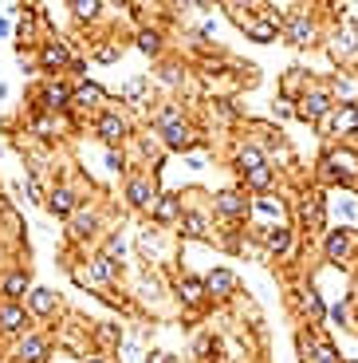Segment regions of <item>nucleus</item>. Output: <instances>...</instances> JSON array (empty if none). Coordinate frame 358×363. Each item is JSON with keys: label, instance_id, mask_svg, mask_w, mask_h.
Segmentation results:
<instances>
[{"label": "nucleus", "instance_id": "nucleus-1", "mask_svg": "<svg viewBox=\"0 0 358 363\" xmlns=\"http://www.w3.org/2000/svg\"><path fill=\"white\" fill-rule=\"evenodd\" d=\"M296 115H299V119H307V123L327 119V115H331V95L327 91H303L296 99Z\"/></svg>", "mask_w": 358, "mask_h": 363}, {"label": "nucleus", "instance_id": "nucleus-2", "mask_svg": "<svg viewBox=\"0 0 358 363\" xmlns=\"http://www.w3.org/2000/svg\"><path fill=\"white\" fill-rule=\"evenodd\" d=\"M283 36L292 40L296 47H307V44H315V36H319V28H315V20L311 16H303V12H292L287 16V24H283Z\"/></svg>", "mask_w": 358, "mask_h": 363}, {"label": "nucleus", "instance_id": "nucleus-3", "mask_svg": "<svg viewBox=\"0 0 358 363\" xmlns=\"http://www.w3.org/2000/svg\"><path fill=\"white\" fill-rule=\"evenodd\" d=\"M94 130H99V139L107 142V146H114V142L126 139L130 123H126L123 115H114V110H103V115H99V123H94Z\"/></svg>", "mask_w": 358, "mask_h": 363}, {"label": "nucleus", "instance_id": "nucleus-4", "mask_svg": "<svg viewBox=\"0 0 358 363\" xmlns=\"http://www.w3.org/2000/svg\"><path fill=\"white\" fill-rule=\"evenodd\" d=\"M157 134H162V142H166L170 150H189V146H193V126H189L186 119L157 126Z\"/></svg>", "mask_w": 358, "mask_h": 363}, {"label": "nucleus", "instance_id": "nucleus-5", "mask_svg": "<svg viewBox=\"0 0 358 363\" xmlns=\"http://www.w3.org/2000/svg\"><path fill=\"white\" fill-rule=\"evenodd\" d=\"M126 198H130L134 209H150V205H157V189L150 178H130L126 182Z\"/></svg>", "mask_w": 358, "mask_h": 363}, {"label": "nucleus", "instance_id": "nucleus-6", "mask_svg": "<svg viewBox=\"0 0 358 363\" xmlns=\"http://www.w3.org/2000/svg\"><path fill=\"white\" fill-rule=\"evenodd\" d=\"M67 63H71V47L63 44V40H47V44L40 47V67H44V71H60Z\"/></svg>", "mask_w": 358, "mask_h": 363}, {"label": "nucleus", "instance_id": "nucleus-7", "mask_svg": "<svg viewBox=\"0 0 358 363\" xmlns=\"http://www.w3.org/2000/svg\"><path fill=\"white\" fill-rule=\"evenodd\" d=\"M205 292H209V296H217V300L233 296V292H236V272H233V268H213V272L205 277Z\"/></svg>", "mask_w": 358, "mask_h": 363}, {"label": "nucleus", "instance_id": "nucleus-8", "mask_svg": "<svg viewBox=\"0 0 358 363\" xmlns=\"http://www.w3.org/2000/svg\"><path fill=\"white\" fill-rule=\"evenodd\" d=\"M331 51H335V60H343V56L358 51V24H355V20H343V24H339V32H335V44H331Z\"/></svg>", "mask_w": 358, "mask_h": 363}, {"label": "nucleus", "instance_id": "nucleus-9", "mask_svg": "<svg viewBox=\"0 0 358 363\" xmlns=\"http://www.w3.org/2000/svg\"><path fill=\"white\" fill-rule=\"evenodd\" d=\"M217 213H225V218H248V198L244 194H236V189H225V194H217Z\"/></svg>", "mask_w": 358, "mask_h": 363}, {"label": "nucleus", "instance_id": "nucleus-10", "mask_svg": "<svg viewBox=\"0 0 358 363\" xmlns=\"http://www.w3.org/2000/svg\"><path fill=\"white\" fill-rule=\"evenodd\" d=\"M299 347H303V360H311V363H339V355H335V347H331L327 340H311V336H303Z\"/></svg>", "mask_w": 358, "mask_h": 363}, {"label": "nucleus", "instance_id": "nucleus-11", "mask_svg": "<svg viewBox=\"0 0 358 363\" xmlns=\"http://www.w3.org/2000/svg\"><path fill=\"white\" fill-rule=\"evenodd\" d=\"M75 205H79V198L67 186H55L51 194H47V209H51L55 218H71V213H75Z\"/></svg>", "mask_w": 358, "mask_h": 363}, {"label": "nucleus", "instance_id": "nucleus-12", "mask_svg": "<svg viewBox=\"0 0 358 363\" xmlns=\"http://www.w3.org/2000/svg\"><path fill=\"white\" fill-rule=\"evenodd\" d=\"M240 28L248 32V40H256V44H272V40L280 36V28H276L268 16H248V24H240Z\"/></svg>", "mask_w": 358, "mask_h": 363}, {"label": "nucleus", "instance_id": "nucleus-13", "mask_svg": "<svg viewBox=\"0 0 358 363\" xmlns=\"http://www.w3.org/2000/svg\"><path fill=\"white\" fill-rule=\"evenodd\" d=\"M355 130H358V107L355 103H343L331 115V134H355Z\"/></svg>", "mask_w": 358, "mask_h": 363}, {"label": "nucleus", "instance_id": "nucleus-14", "mask_svg": "<svg viewBox=\"0 0 358 363\" xmlns=\"http://www.w3.org/2000/svg\"><path fill=\"white\" fill-rule=\"evenodd\" d=\"M323 253H327V261H346V253H350V229H331L327 241H323Z\"/></svg>", "mask_w": 358, "mask_h": 363}, {"label": "nucleus", "instance_id": "nucleus-15", "mask_svg": "<svg viewBox=\"0 0 358 363\" xmlns=\"http://www.w3.org/2000/svg\"><path fill=\"white\" fill-rule=\"evenodd\" d=\"M123 99L130 103V107H146L150 103V79L146 75H134L123 83Z\"/></svg>", "mask_w": 358, "mask_h": 363}, {"label": "nucleus", "instance_id": "nucleus-16", "mask_svg": "<svg viewBox=\"0 0 358 363\" xmlns=\"http://www.w3.org/2000/svg\"><path fill=\"white\" fill-rule=\"evenodd\" d=\"M16 355H20L24 363H44L47 360V340L44 336H24L20 347H16Z\"/></svg>", "mask_w": 358, "mask_h": 363}, {"label": "nucleus", "instance_id": "nucleus-17", "mask_svg": "<svg viewBox=\"0 0 358 363\" xmlns=\"http://www.w3.org/2000/svg\"><path fill=\"white\" fill-rule=\"evenodd\" d=\"M299 213L307 221V229H323V225H327V213H323V198H319V194L303 198V202H299Z\"/></svg>", "mask_w": 358, "mask_h": 363}, {"label": "nucleus", "instance_id": "nucleus-18", "mask_svg": "<svg viewBox=\"0 0 358 363\" xmlns=\"http://www.w3.org/2000/svg\"><path fill=\"white\" fill-rule=\"evenodd\" d=\"M154 218L162 221V225L177 221V218H181V198H177V194H162V198H157V205H154Z\"/></svg>", "mask_w": 358, "mask_h": 363}, {"label": "nucleus", "instance_id": "nucleus-19", "mask_svg": "<svg viewBox=\"0 0 358 363\" xmlns=\"http://www.w3.org/2000/svg\"><path fill=\"white\" fill-rule=\"evenodd\" d=\"M264 241H268V253H276V257H280V253L292 249V229H287V225H268Z\"/></svg>", "mask_w": 358, "mask_h": 363}, {"label": "nucleus", "instance_id": "nucleus-20", "mask_svg": "<svg viewBox=\"0 0 358 363\" xmlns=\"http://www.w3.org/2000/svg\"><path fill=\"white\" fill-rule=\"evenodd\" d=\"M24 324H28V316H24V308H20L16 300L0 304V328H4V331H20Z\"/></svg>", "mask_w": 358, "mask_h": 363}, {"label": "nucleus", "instance_id": "nucleus-21", "mask_svg": "<svg viewBox=\"0 0 358 363\" xmlns=\"http://www.w3.org/2000/svg\"><path fill=\"white\" fill-rule=\"evenodd\" d=\"M107 95H103V87H94V83H79L75 91H71V107H99Z\"/></svg>", "mask_w": 358, "mask_h": 363}, {"label": "nucleus", "instance_id": "nucleus-22", "mask_svg": "<svg viewBox=\"0 0 358 363\" xmlns=\"http://www.w3.org/2000/svg\"><path fill=\"white\" fill-rule=\"evenodd\" d=\"M0 292L8 300H20V296H28L31 292V284H28V272H8L4 281H0Z\"/></svg>", "mask_w": 358, "mask_h": 363}, {"label": "nucleus", "instance_id": "nucleus-23", "mask_svg": "<svg viewBox=\"0 0 358 363\" xmlns=\"http://www.w3.org/2000/svg\"><path fill=\"white\" fill-rule=\"evenodd\" d=\"M44 107H47V110L71 107V91H67L63 83H47V87H44Z\"/></svg>", "mask_w": 358, "mask_h": 363}, {"label": "nucleus", "instance_id": "nucleus-24", "mask_svg": "<svg viewBox=\"0 0 358 363\" xmlns=\"http://www.w3.org/2000/svg\"><path fill=\"white\" fill-rule=\"evenodd\" d=\"M28 296H31V312H36V316H51V312H55V304H60L51 288H31Z\"/></svg>", "mask_w": 358, "mask_h": 363}, {"label": "nucleus", "instance_id": "nucleus-25", "mask_svg": "<svg viewBox=\"0 0 358 363\" xmlns=\"http://www.w3.org/2000/svg\"><path fill=\"white\" fill-rule=\"evenodd\" d=\"M94 229H99V218H94V213H83V209L71 213V237L83 241V237H94Z\"/></svg>", "mask_w": 358, "mask_h": 363}, {"label": "nucleus", "instance_id": "nucleus-26", "mask_svg": "<svg viewBox=\"0 0 358 363\" xmlns=\"http://www.w3.org/2000/svg\"><path fill=\"white\" fill-rule=\"evenodd\" d=\"M91 272L99 277V281H107V284H114V281H118V265H114V257H110V253L94 257V261H91Z\"/></svg>", "mask_w": 358, "mask_h": 363}, {"label": "nucleus", "instance_id": "nucleus-27", "mask_svg": "<svg viewBox=\"0 0 358 363\" xmlns=\"http://www.w3.org/2000/svg\"><path fill=\"white\" fill-rule=\"evenodd\" d=\"M236 166H240V174H248V170L268 166V162H264V154H260L256 146H240V150H236Z\"/></svg>", "mask_w": 358, "mask_h": 363}, {"label": "nucleus", "instance_id": "nucleus-28", "mask_svg": "<svg viewBox=\"0 0 358 363\" xmlns=\"http://www.w3.org/2000/svg\"><path fill=\"white\" fill-rule=\"evenodd\" d=\"M205 296H209V292H205V281H197V277H186V281H181V300H186V304L197 308Z\"/></svg>", "mask_w": 358, "mask_h": 363}, {"label": "nucleus", "instance_id": "nucleus-29", "mask_svg": "<svg viewBox=\"0 0 358 363\" xmlns=\"http://www.w3.org/2000/svg\"><path fill=\"white\" fill-rule=\"evenodd\" d=\"M181 233L186 237H209V221L201 213H181Z\"/></svg>", "mask_w": 358, "mask_h": 363}, {"label": "nucleus", "instance_id": "nucleus-30", "mask_svg": "<svg viewBox=\"0 0 358 363\" xmlns=\"http://www.w3.org/2000/svg\"><path fill=\"white\" fill-rule=\"evenodd\" d=\"M244 186H252V189H268V186H272V166L248 170V174H244Z\"/></svg>", "mask_w": 358, "mask_h": 363}, {"label": "nucleus", "instance_id": "nucleus-31", "mask_svg": "<svg viewBox=\"0 0 358 363\" xmlns=\"http://www.w3.org/2000/svg\"><path fill=\"white\" fill-rule=\"evenodd\" d=\"M299 304H303V312L311 316V320H323V316H327V308H323L319 292H303V300H299Z\"/></svg>", "mask_w": 358, "mask_h": 363}, {"label": "nucleus", "instance_id": "nucleus-32", "mask_svg": "<svg viewBox=\"0 0 358 363\" xmlns=\"http://www.w3.org/2000/svg\"><path fill=\"white\" fill-rule=\"evenodd\" d=\"M71 8H75V16H79V20H94V16L103 12V4H99V0H75Z\"/></svg>", "mask_w": 358, "mask_h": 363}, {"label": "nucleus", "instance_id": "nucleus-33", "mask_svg": "<svg viewBox=\"0 0 358 363\" xmlns=\"http://www.w3.org/2000/svg\"><path fill=\"white\" fill-rule=\"evenodd\" d=\"M256 213H260V218H276V225H280L283 205H280V202H272V198H260V202H256Z\"/></svg>", "mask_w": 358, "mask_h": 363}, {"label": "nucleus", "instance_id": "nucleus-34", "mask_svg": "<svg viewBox=\"0 0 358 363\" xmlns=\"http://www.w3.org/2000/svg\"><path fill=\"white\" fill-rule=\"evenodd\" d=\"M138 47L146 51V56H157V51H162V36H157V32H142Z\"/></svg>", "mask_w": 358, "mask_h": 363}, {"label": "nucleus", "instance_id": "nucleus-35", "mask_svg": "<svg viewBox=\"0 0 358 363\" xmlns=\"http://www.w3.org/2000/svg\"><path fill=\"white\" fill-rule=\"evenodd\" d=\"M94 60H99V63H114V60H118V47H114V44L94 47Z\"/></svg>", "mask_w": 358, "mask_h": 363}, {"label": "nucleus", "instance_id": "nucleus-36", "mask_svg": "<svg viewBox=\"0 0 358 363\" xmlns=\"http://www.w3.org/2000/svg\"><path fill=\"white\" fill-rule=\"evenodd\" d=\"M162 79H166V83H181V67H162Z\"/></svg>", "mask_w": 358, "mask_h": 363}, {"label": "nucleus", "instance_id": "nucleus-37", "mask_svg": "<svg viewBox=\"0 0 358 363\" xmlns=\"http://www.w3.org/2000/svg\"><path fill=\"white\" fill-rule=\"evenodd\" d=\"M272 115H276V119H287V115H296V107H287V99H283V103L272 107Z\"/></svg>", "mask_w": 358, "mask_h": 363}, {"label": "nucleus", "instance_id": "nucleus-38", "mask_svg": "<svg viewBox=\"0 0 358 363\" xmlns=\"http://www.w3.org/2000/svg\"><path fill=\"white\" fill-rule=\"evenodd\" d=\"M99 336H103L107 344H118V328H110V324H103V328H99Z\"/></svg>", "mask_w": 358, "mask_h": 363}, {"label": "nucleus", "instance_id": "nucleus-39", "mask_svg": "<svg viewBox=\"0 0 358 363\" xmlns=\"http://www.w3.org/2000/svg\"><path fill=\"white\" fill-rule=\"evenodd\" d=\"M107 166L110 170H123V154L118 150H107Z\"/></svg>", "mask_w": 358, "mask_h": 363}, {"label": "nucleus", "instance_id": "nucleus-40", "mask_svg": "<svg viewBox=\"0 0 358 363\" xmlns=\"http://www.w3.org/2000/svg\"><path fill=\"white\" fill-rule=\"evenodd\" d=\"M79 363H103V360H94V355H87V360H79Z\"/></svg>", "mask_w": 358, "mask_h": 363}, {"label": "nucleus", "instance_id": "nucleus-41", "mask_svg": "<svg viewBox=\"0 0 358 363\" xmlns=\"http://www.w3.org/2000/svg\"><path fill=\"white\" fill-rule=\"evenodd\" d=\"M0 36H8V24H4V20H0Z\"/></svg>", "mask_w": 358, "mask_h": 363}]
</instances>
